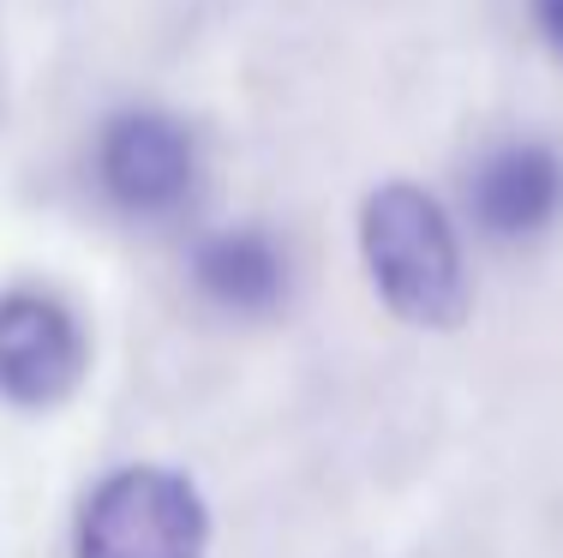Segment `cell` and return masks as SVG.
<instances>
[{"label":"cell","instance_id":"obj_1","mask_svg":"<svg viewBox=\"0 0 563 558\" xmlns=\"http://www.w3.org/2000/svg\"><path fill=\"white\" fill-rule=\"evenodd\" d=\"M360 259L372 288L401 325L455 330L467 318V264L444 205L408 180H390L360 205Z\"/></svg>","mask_w":563,"mask_h":558},{"label":"cell","instance_id":"obj_7","mask_svg":"<svg viewBox=\"0 0 563 558\" xmlns=\"http://www.w3.org/2000/svg\"><path fill=\"white\" fill-rule=\"evenodd\" d=\"M533 24H540V36L563 55V0H533Z\"/></svg>","mask_w":563,"mask_h":558},{"label":"cell","instance_id":"obj_4","mask_svg":"<svg viewBox=\"0 0 563 558\" xmlns=\"http://www.w3.org/2000/svg\"><path fill=\"white\" fill-rule=\"evenodd\" d=\"M90 366V342L78 313L48 288L0 295V396L12 408H55L78 391Z\"/></svg>","mask_w":563,"mask_h":558},{"label":"cell","instance_id":"obj_3","mask_svg":"<svg viewBox=\"0 0 563 558\" xmlns=\"http://www.w3.org/2000/svg\"><path fill=\"white\" fill-rule=\"evenodd\" d=\"M97 186L126 217H174L198 186V139L163 109H120L97 132Z\"/></svg>","mask_w":563,"mask_h":558},{"label":"cell","instance_id":"obj_5","mask_svg":"<svg viewBox=\"0 0 563 558\" xmlns=\"http://www.w3.org/2000/svg\"><path fill=\"white\" fill-rule=\"evenodd\" d=\"M474 229L492 241H533L563 217V156L545 139H504L467 175Z\"/></svg>","mask_w":563,"mask_h":558},{"label":"cell","instance_id":"obj_6","mask_svg":"<svg viewBox=\"0 0 563 558\" xmlns=\"http://www.w3.org/2000/svg\"><path fill=\"white\" fill-rule=\"evenodd\" d=\"M192 283L217 313L234 318H264L288 300V252L276 247V234L252 229H217L192 247Z\"/></svg>","mask_w":563,"mask_h":558},{"label":"cell","instance_id":"obj_2","mask_svg":"<svg viewBox=\"0 0 563 558\" xmlns=\"http://www.w3.org/2000/svg\"><path fill=\"white\" fill-rule=\"evenodd\" d=\"M210 516L186 474L132 462L97 481L78 504V558H205Z\"/></svg>","mask_w":563,"mask_h":558}]
</instances>
